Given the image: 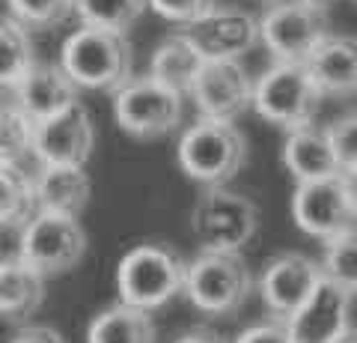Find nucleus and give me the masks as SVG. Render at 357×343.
<instances>
[{
    "instance_id": "f257e3e1",
    "label": "nucleus",
    "mask_w": 357,
    "mask_h": 343,
    "mask_svg": "<svg viewBox=\"0 0 357 343\" xmlns=\"http://www.w3.org/2000/svg\"><path fill=\"white\" fill-rule=\"evenodd\" d=\"M134 54L122 33L81 24L60 48V66L81 90L116 93L131 81Z\"/></svg>"
},
{
    "instance_id": "f03ea898",
    "label": "nucleus",
    "mask_w": 357,
    "mask_h": 343,
    "mask_svg": "<svg viewBox=\"0 0 357 343\" xmlns=\"http://www.w3.org/2000/svg\"><path fill=\"white\" fill-rule=\"evenodd\" d=\"M185 278L188 263L178 257V251L161 242H143L119 260L116 293L122 302L152 314L185 293Z\"/></svg>"
},
{
    "instance_id": "7ed1b4c3",
    "label": "nucleus",
    "mask_w": 357,
    "mask_h": 343,
    "mask_svg": "<svg viewBox=\"0 0 357 343\" xmlns=\"http://www.w3.org/2000/svg\"><path fill=\"white\" fill-rule=\"evenodd\" d=\"M244 156H248V143L236 123L208 117H199L197 123L188 126L176 147L182 173L206 188L227 185L241 170Z\"/></svg>"
},
{
    "instance_id": "20e7f679",
    "label": "nucleus",
    "mask_w": 357,
    "mask_h": 343,
    "mask_svg": "<svg viewBox=\"0 0 357 343\" xmlns=\"http://www.w3.org/2000/svg\"><path fill=\"white\" fill-rule=\"evenodd\" d=\"M325 93L319 90L307 63H274L265 69L253 90V110L265 123L286 131L312 126Z\"/></svg>"
},
{
    "instance_id": "39448f33",
    "label": "nucleus",
    "mask_w": 357,
    "mask_h": 343,
    "mask_svg": "<svg viewBox=\"0 0 357 343\" xmlns=\"http://www.w3.org/2000/svg\"><path fill=\"white\" fill-rule=\"evenodd\" d=\"M259 230V209L227 185L206 188L191 209V233L203 251H241Z\"/></svg>"
},
{
    "instance_id": "423d86ee",
    "label": "nucleus",
    "mask_w": 357,
    "mask_h": 343,
    "mask_svg": "<svg viewBox=\"0 0 357 343\" xmlns=\"http://www.w3.org/2000/svg\"><path fill=\"white\" fill-rule=\"evenodd\" d=\"M262 45L277 63H307L331 30L325 3L316 0H274L259 15Z\"/></svg>"
},
{
    "instance_id": "0eeeda50",
    "label": "nucleus",
    "mask_w": 357,
    "mask_h": 343,
    "mask_svg": "<svg viewBox=\"0 0 357 343\" xmlns=\"http://www.w3.org/2000/svg\"><path fill=\"white\" fill-rule=\"evenodd\" d=\"M250 286V269L236 251H203L194 263H188L185 295L203 314H236L248 302Z\"/></svg>"
},
{
    "instance_id": "6e6552de",
    "label": "nucleus",
    "mask_w": 357,
    "mask_h": 343,
    "mask_svg": "<svg viewBox=\"0 0 357 343\" xmlns=\"http://www.w3.org/2000/svg\"><path fill=\"white\" fill-rule=\"evenodd\" d=\"M185 98L188 96L164 87L152 75L131 78L114 93L116 126L137 140H158L178 129L185 117Z\"/></svg>"
},
{
    "instance_id": "1a4fd4ad",
    "label": "nucleus",
    "mask_w": 357,
    "mask_h": 343,
    "mask_svg": "<svg viewBox=\"0 0 357 343\" xmlns=\"http://www.w3.org/2000/svg\"><path fill=\"white\" fill-rule=\"evenodd\" d=\"M18 257H24L30 265H36L42 275H63L75 269L86 254V230L81 227L77 215L45 212L39 209L36 218L27 227H21Z\"/></svg>"
},
{
    "instance_id": "9d476101",
    "label": "nucleus",
    "mask_w": 357,
    "mask_h": 343,
    "mask_svg": "<svg viewBox=\"0 0 357 343\" xmlns=\"http://www.w3.org/2000/svg\"><path fill=\"white\" fill-rule=\"evenodd\" d=\"M292 221L301 233L321 242L357 227V212L342 173L319 182H298L292 191Z\"/></svg>"
},
{
    "instance_id": "9b49d317",
    "label": "nucleus",
    "mask_w": 357,
    "mask_h": 343,
    "mask_svg": "<svg viewBox=\"0 0 357 343\" xmlns=\"http://www.w3.org/2000/svg\"><path fill=\"white\" fill-rule=\"evenodd\" d=\"M253 90L256 81H250L241 60H206L194 81L191 98L199 117L236 123L244 110L253 108Z\"/></svg>"
},
{
    "instance_id": "f8f14e48",
    "label": "nucleus",
    "mask_w": 357,
    "mask_h": 343,
    "mask_svg": "<svg viewBox=\"0 0 357 343\" xmlns=\"http://www.w3.org/2000/svg\"><path fill=\"white\" fill-rule=\"evenodd\" d=\"M96 147V126L84 102L36 119L33 159L39 164H86Z\"/></svg>"
},
{
    "instance_id": "ddd939ff",
    "label": "nucleus",
    "mask_w": 357,
    "mask_h": 343,
    "mask_svg": "<svg viewBox=\"0 0 357 343\" xmlns=\"http://www.w3.org/2000/svg\"><path fill=\"white\" fill-rule=\"evenodd\" d=\"M182 30L206 60H241L256 42H262L259 18L229 6H215Z\"/></svg>"
},
{
    "instance_id": "4468645a",
    "label": "nucleus",
    "mask_w": 357,
    "mask_h": 343,
    "mask_svg": "<svg viewBox=\"0 0 357 343\" xmlns=\"http://www.w3.org/2000/svg\"><path fill=\"white\" fill-rule=\"evenodd\" d=\"M321 278H325L321 263L307 257V254L286 251V254H277L262 269L259 295L268 311L286 319L312 295V290L321 284Z\"/></svg>"
},
{
    "instance_id": "2eb2a0df",
    "label": "nucleus",
    "mask_w": 357,
    "mask_h": 343,
    "mask_svg": "<svg viewBox=\"0 0 357 343\" xmlns=\"http://www.w3.org/2000/svg\"><path fill=\"white\" fill-rule=\"evenodd\" d=\"M351 298L345 286L321 278V284L312 290V295L298 307L292 316H286V328L295 343H333L351 316Z\"/></svg>"
},
{
    "instance_id": "dca6fc26",
    "label": "nucleus",
    "mask_w": 357,
    "mask_h": 343,
    "mask_svg": "<svg viewBox=\"0 0 357 343\" xmlns=\"http://www.w3.org/2000/svg\"><path fill=\"white\" fill-rule=\"evenodd\" d=\"M9 93H13V102L33 119H45L63 108L81 102L77 98L81 87L72 81V75L60 63H36Z\"/></svg>"
},
{
    "instance_id": "f3484780",
    "label": "nucleus",
    "mask_w": 357,
    "mask_h": 343,
    "mask_svg": "<svg viewBox=\"0 0 357 343\" xmlns=\"http://www.w3.org/2000/svg\"><path fill=\"white\" fill-rule=\"evenodd\" d=\"M283 164L295 176V182H319L342 173V164L337 159L328 129L319 126L289 131L283 143Z\"/></svg>"
},
{
    "instance_id": "a211bd4d",
    "label": "nucleus",
    "mask_w": 357,
    "mask_h": 343,
    "mask_svg": "<svg viewBox=\"0 0 357 343\" xmlns=\"http://www.w3.org/2000/svg\"><path fill=\"white\" fill-rule=\"evenodd\" d=\"M307 69L325 96L357 93V36L328 33L321 45L310 54Z\"/></svg>"
},
{
    "instance_id": "6ab92c4d",
    "label": "nucleus",
    "mask_w": 357,
    "mask_h": 343,
    "mask_svg": "<svg viewBox=\"0 0 357 343\" xmlns=\"http://www.w3.org/2000/svg\"><path fill=\"white\" fill-rule=\"evenodd\" d=\"M36 194L45 212L81 215L93 197V180L84 164H42L36 173Z\"/></svg>"
},
{
    "instance_id": "aec40b11",
    "label": "nucleus",
    "mask_w": 357,
    "mask_h": 343,
    "mask_svg": "<svg viewBox=\"0 0 357 343\" xmlns=\"http://www.w3.org/2000/svg\"><path fill=\"white\" fill-rule=\"evenodd\" d=\"M203 66H206V57L199 54L194 42L185 36V30H178L155 45L146 75H152V78L161 81L164 87H170V90L191 98L194 81H197V75L203 72Z\"/></svg>"
},
{
    "instance_id": "412c9836",
    "label": "nucleus",
    "mask_w": 357,
    "mask_h": 343,
    "mask_svg": "<svg viewBox=\"0 0 357 343\" xmlns=\"http://www.w3.org/2000/svg\"><path fill=\"white\" fill-rule=\"evenodd\" d=\"M45 278L24 257L9 254L0 265V311L9 323L33 316L45 302Z\"/></svg>"
},
{
    "instance_id": "4be33fe9",
    "label": "nucleus",
    "mask_w": 357,
    "mask_h": 343,
    "mask_svg": "<svg viewBox=\"0 0 357 343\" xmlns=\"http://www.w3.org/2000/svg\"><path fill=\"white\" fill-rule=\"evenodd\" d=\"M86 343H155V323L149 311L119 302L93 316L86 328Z\"/></svg>"
},
{
    "instance_id": "5701e85b",
    "label": "nucleus",
    "mask_w": 357,
    "mask_h": 343,
    "mask_svg": "<svg viewBox=\"0 0 357 343\" xmlns=\"http://www.w3.org/2000/svg\"><path fill=\"white\" fill-rule=\"evenodd\" d=\"M39 212L36 176L24 164H0V218L3 227H27Z\"/></svg>"
},
{
    "instance_id": "b1692460",
    "label": "nucleus",
    "mask_w": 357,
    "mask_h": 343,
    "mask_svg": "<svg viewBox=\"0 0 357 343\" xmlns=\"http://www.w3.org/2000/svg\"><path fill=\"white\" fill-rule=\"evenodd\" d=\"M0 45H3V57H0V78H3L6 90H13V87L24 78L33 66L39 63L36 54H33L30 27H24L13 15H6L3 24H0Z\"/></svg>"
},
{
    "instance_id": "393cba45",
    "label": "nucleus",
    "mask_w": 357,
    "mask_h": 343,
    "mask_svg": "<svg viewBox=\"0 0 357 343\" xmlns=\"http://www.w3.org/2000/svg\"><path fill=\"white\" fill-rule=\"evenodd\" d=\"M149 0H77V21L86 27L126 33L143 18Z\"/></svg>"
},
{
    "instance_id": "a878e982",
    "label": "nucleus",
    "mask_w": 357,
    "mask_h": 343,
    "mask_svg": "<svg viewBox=\"0 0 357 343\" xmlns=\"http://www.w3.org/2000/svg\"><path fill=\"white\" fill-rule=\"evenodd\" d=\"M33 140L36 119L9 102L0 114V164H24V159L33 156Z\"/></svg>"
},
{
    "instance_id": "bb28decb",
    "label": "nucleus",
    "mask_w": 357,
    "mask_h": 343,
    "mask_svg": "<svg viewBox=\"0 0 357 343\" xmlns=\"http://www.w3.org/2000/svg\"><path fill=\"white\" fill-rule=\"evenodd\" d=\"M325 278L345 286L357 295V227L333 236L325 242V257H321Z\"/></svg>"
},
{
    "instance_id": "cd10ccee",
    "label": "nucleus",
    "mask_w": 357,
    "mask_h": 343,
    "mask_svg": "<svg viewBox=\"0 0 357 343\" xmlns=\"http://www.w3.org/2000/svg\"><path fill=\"white\" fill-rule=\"evenodd\" d=\"M9 15L30 30H51L77 15V0H6Z\"/></svg>"
},
{
    "instance_id": "c85d7f7f",
    "label": "nucleus",
    "mask_w": 357,
    "mask_h": 343,
    "mask_svg": "<svg viewBox=\"0 0 357 343\" xmlns=\"http://www.w3.org/2000/svg\"><path fill=\"white\" fill-rule=\"evenodd\" d=\"M328 135H331L333 149H337V159L342 164V173L357 168V108L354 110H345L342 117L333 119V123L328 126Z\"/></svg>"
},
{
    "instance_id": "c756f323",
    "label": "nucleus",
    "mask_w": 357,
    "mask_h": 343,
    "mask_svg": "<svg viewBox=\"0 0 357 343\" xmlns=\"http://www.w3.org/2000/svg\"><path fill=\"white\" fill-rule=\"evenodd\" d=\"M218 6V0H149V9L155 15H161L173 24H194L197 18H203L206 13Z\"/></svg>"
},
{
    "instance_id": "7c9ffc66",
    "label": "nucleus",
    "mask_w": 357,
    "mask_h": 343,
    "mask_svg": "<svg viewBox=\"0 0 357 343\" xmlns=\"http://www.w3.org/2000/svg\"><path fill=\"white\" fill-rule=\"evenodd\" d=\"M236 343H295L286 328V319H274V323H259L244 328L236 337Z\"/></svg>"
},
{
    "instance_id": "2f4dec72",
    "label": "nucleus",
    "mask_w": 357,
    "mask_h": 343,
    "mask_svg": "<svg viewBox=\"0 0 357 343\" xmlns=\"http://www.w3.org/2000/svg\"><path fill=\"white\" fill-rule=\"evenodd\" d=\"M9 343H66V340H63L60 331L51 328V326H27V328H21Z\"/></svg>"
},
{
    "instance_id": "473e14b6",
    "label": "nucleus",
    "mask_w": 357,
    "mask_h": 343,
    "mask_svg": "<svg viewBox=\"0 0 357 343\" xmlns=\"http://www.w3.org/2000/svg\"><path fill=\"white\" fill-rule=\"evenodd\" d=\"M176 343H223V337L215 335V331H208V328H194V331H185Z\"/></svg>"
},
{
    "instance_id": "72a5a7b5",
    "label": "nucleus",
    "mask_w": 357,
    "mask_h": 343,
    "mask_svg": "<svg viewBox=\"0 0 357 343\" xmlns=\"http://www.w3.org/2000/svg\"><path fill=\"white\" fill-rule=\"evenodd\" d=\"M342 180H345V188H349V197H351V206H354V212H357V168L345 170Z\"/></svg>"
},
{
    "instance_id": "f704fd0d",
    "label": "nucleus",
    "mask_w": 357,
    "mask_h": 343,
    "mask_svg": "<svg viewBox=\"0 0 357 343\" xmlns=\"http://www.w3.org/2000/svg\"><path fill=\"white\" fill-rule=\"evenodd\" d=\"M333 343H357V326H349V328H345Z\"/></svg>"
},
{
    "instance_id": "c9c22d12",
    "label": "nucleus",
    "mask_w": 357,
    "mask_h": 343,
    "mask_svg": "<svg viewBox=\"0 0 357 343\" xmlns=\"http://www.w3.org/2000/svg\"><path fill=\"white\" fill-rule=\"evenodd\" d=\"M316 3H331V0H316Z\"/></svg>"
}]
</instances>
